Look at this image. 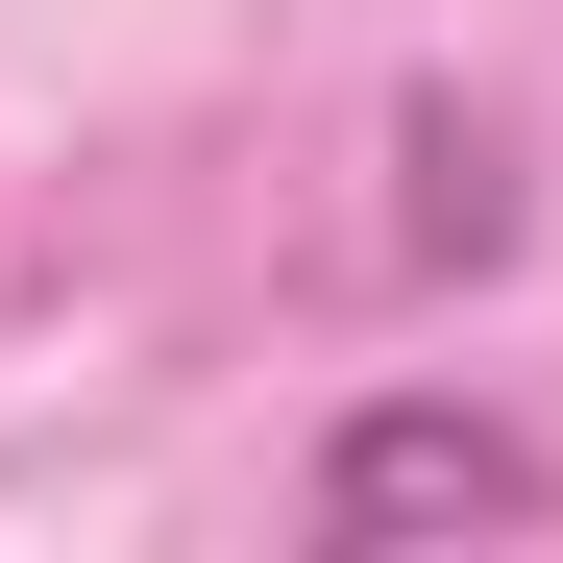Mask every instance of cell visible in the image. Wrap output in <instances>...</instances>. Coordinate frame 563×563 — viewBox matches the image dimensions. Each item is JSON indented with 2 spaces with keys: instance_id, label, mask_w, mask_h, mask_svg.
<instances>
[{
  "instance_id": "cell-2",
  "label": "cell",
  "mask_w": 563,
  "mask_h": 563,
  "mask_svg": "<svg viewBox=\"0 0 563 563\" xmlns=\"http://www.w3.org/2000/svg\"><path fill=\"white\" fill-rule=\"evenodd\" d=\"M441 245H515V147L417 99V269H441Z\"/></svg>"
},
{
  "instance_id": "cell-1",
  "label": "cell",
  "mask_w": 563,
  "mask_h": 563,
  "mask_svg": "<svg viewBox=\"0 0 563 563\" xmlns=\"http://www.w3.org/2000/svg\"><path fill=\"white\" fill-rule=\"evenodd\" d=\"M539 515H563V441H515L490 393H367L295 465V539L319 563H367V539H539Z\"/></svg>"
}]
</instances>
